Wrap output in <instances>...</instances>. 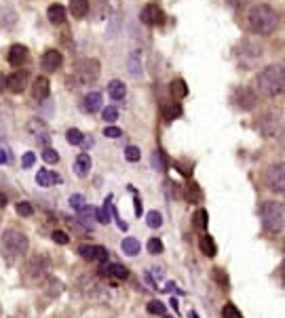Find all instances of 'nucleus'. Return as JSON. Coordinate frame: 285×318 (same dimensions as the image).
Segmentation results:
<instances>
[{"label":"nucleus","mask_w":285,"mask_h":318,"mask_svg":"<svg viewBox=\"0 0 285 318\" xmlns=\"http://www.w3.org/2000/svg\"><path fill=\"white\" fill-rule=\"evenodd\" d=\"M120 249H123V253H125V255H129V257H135V255L139 253V249H141V244H139V240H137V238L129 236V238H125V240H123Z\"/></svg>","instance_id":"22"},{"label":"nucleus","mask_w":285,"mask_h":318,"mask_svg":"<svg viewBox=\"0 0 285 318\" xmlns=\"http://www.w3.org/2000/svg\"><path fill=\"white\" fill-rule=\"evenodd\" d=\"M49 93H51L49 80H47L45 76H38L36 80H34V84H32V95H34V99L43 101V99H47V97H49Z\"/></svg>","instance_id":"11"},{"label":"nucleus","mask_w":285,"mask_h":318,"mask_svg":"<svg viewBox=\"0 0 285 318\" xmlns=\"http://www.w3.org/2000/svg\"><path fill=\"white\" fill-rule=\"evenodd\" d=\"M186 200H188V202H192V205H199V202L203 200V192H201L199 184L190 181V184L186 186Z\"/></svg>","instance_id":"23"},{"label":"nucleus","mask_w":285,"mask_h":318,"mask_svg":"<svg viewBox=\"0 0 285 318\" xmlns=\"http://www.w3.org/2000/svg\"><path fill=\"white\" fill-rule=\"evenodd\" d=\"M17 213L24 215V217H30L34 213V209H32L30 202H19V205H17Z\"/></svg>","instance_id":"39"},{"label":"nucleus","mask_w":285,"mask_h":318,"mask_svg":"<svg viewBox=\"0 0 285 318\" xmlns=\"http://www.w3.org/2000/svg\"><path fill=\"white\" fill-rule=\"evenodd\" d=\"M95 217H97V221H101V223H108V221H110L106 207H104V209H95Z\"/></svg>","instance_id":"43"},{"label":"nucleus","mask_w":285,"mask_h":318,"mask_svg":"<svg viewBox=\"0 0 285 318\" xmlns=\"http://www.w3.org/2000/svg\"><path fill=\"white\" fill-rule=\"evenodd\" d=\"M28 270H30V274H32V276L40 278V276L49 270V259H47L45 255H36V257H32V259H30V266H28Z\"/></svg>","instance_id":"12"},{"label":"nucleus","mask_w":285,"mask_h":318,"mask_svg":"<svg viewBox=\"0 0 285 318\" xmlns=\"http://www.w3.org/2000/svg\"><path fill=\"white\" fill-rule=\"evenodd\" d=\"M146 310H148V314H154V316H165V304L158 302V299H154V302H148Z\"/></svg>","instance_id":"29"},{"label":"nucleus","mask_w":285,"mask_h":318,"mask_svg":"<svg viewBox=\"0 0 285 318\" xmlns=\"http://www.w3.org/2000/svg\"><path fill=\"white\" fill-rule=\"evenodd\" d=\"M47 17H49V21H51V24L59 26V24L66 21V9H64L62 5H51L49 11H47Z\"/></svg>","instance_id":"21"},{"label":"nucleus","mask_w":285,"mask_h":318,"mask_svg":"<svg viewBox=\"0 0 285 318\" xmlns=\"http://www.w3.org/2000/svg\"><path fill=\"white\" fill-rule=\"evenodd\" d=\"M169 89H171L173 99H184V97L188 95V84H186L182 78H180V80H173Z\"/></svg>","instance_id":"26"},{"label":"nucleus","mask_w":285,"mask_h":318,"mask_svg":"<svg viewBox=\"0 0 285 318\" xmlns=\"http://www.w3.org/2000/svg\"><path fill=\"white\" fill-rule=\"evenodd\" d=\"M135 215H137V217L141 215V200H139V198H135Z\"/></svg>","instance_id":"49"},{"label":"nucleus","mask_w":285,"mask_h":318,"mask_svg":"<svg viewBox=\"0 0 285 318\" xmlns=\"http://www.w3.org/2000/svg\"><path fill=\"white\" fill-rule=\"evenodd\" d=\"M83 139H85V135L78 131V129H70L68 133H66V141L70 146H78V144H83Z\"/></svg>","instance_id":"28"},{"label":"nucleus","mask_w":285,"mask_h":318,"mask_svg":"<svg viewBox=\"0 0 285 318\" xmlns=\"http://www.w3.org/2000/svg\"><path fill=\"white\" fill-rule=\"evenodd\" d=\"M247 24H249V30L254 34H258V36H271L279 26V15L271 5L260 3V5H254L249 9Z\"/></svg>","instance_id":"1"},{"label":"nucleus","mask_w":285,"mask_h":318,"mask_svg":"<svg viewBox=\"0 0 285 318\" xmlns=\"http://www.w3.org/2000/svg\"><path fill=\"white\" fill-rule=\"evenodd\" d=\"M85 110L89 112V114H95L99 108H101V95L97 93V91H93V93H87V97H85Z\"/></svg>","instance_id":"20"},{"label":"nucleus","mask_w":285,"mask_h":318,"mask_svg":"<svg viewBox=\"0 0 285 318\" xmlns=\"http://www.w3.org/2000/svg\"><path fill=\"white\" fill-rule=\"evenodd\" d=\"M213 276H216V280L222 285V289H228V276L224 274V270H220V268H216L213 270Z\"/></svg>","instance_id":"41"},{"label":"nucleus","mask_w":285,"mask_h":318,"mask_svg":"<svg viewBox=\"0 0 285 318\" xmlns=\"http://www.w3.org/2000/svg\"><path fill=\"white\" fill-rule=\"evenodd\" d=\"M78 253L83 259H89V261H97V263L108 261V249H104L99 244H83Z\"/></svg>","instance_id":"8"},{"label":"nucleus","mask_w":285,"mask_h":318,"mask_svg":"<svg viewBox=\"0 0 285 318\" xmlns=\"http://www.w3.org/2000/svg\"><path fill=\"white\" fill-rule=\"evenodd\" d=\"M26 82H28V74L26 72H15L7 78V86L13 93H22L26 89Z\"/></svg>","instance_id":"14"},{"label":"nucleus","mask_w":285,"mask_h":318,"mask_svg":"<svg viewBox=\"0 0 285 318\" xmlns=\"http://www.w3.org/2000/svg\"><path fill=\"white\" fill-rule=\"evenodd\" d=\"M129 72H131V76H139L141 74V65L137 63V55L129 57Z\"/></svg>","instance_id":"38"},{"label":"nucleus","mask_w":285,"mask_h":318,"mask_svg":"<svg viewBox=\"0 0 285 318\" xmlns=\"http://www.w3.org/2000/svg\"><path fill=\"white\" fill-rule=\"evenodd\" d=\"M101 116H104L106 122H114V120L118 118V110H116V108H106V110L101 112Z\"/></svg>","instance_id":"40"},{"label":"nucleus","mask_w":285,"mask_h":318,"mask_svg":"<svg viewBox=\"0 0 285 318\" xmlns=\"http://www.w3.org/2000/svg\"><path fill=\"white\" fill-rule=\"evenodd\" d=\"M256 89L264 97H275L285 89V67L283 65H266L256 76Z\"/></svg>","instance_id":"2"},{"label":"nucleus","mask_w":285,"mask_h":318,"mask_svg":"<svg viewBox=\"0 0 285 318\" xmlns=\"http://www.w3.org/2000/svg\"><path fill=\"white\" fill-rule=\"evenodd\" d=\"M125 158H127L129 163H137L139 158H141V152H139V148H135V146H129L127 150H125Z\"/></svg>","instance_id":"36"},{"label":"nucleus","mask_w":285,"mask_h":318,"mask_svg":"<svg viewBox=\"0 0 285 318\" xmlns=\"http://www.w3.org/2000/svg\"><path fill=\"white\" fill-rule=\"evenodd\" d=\"M104 274L108 276V278H114V280H125V278H129V270L120 266V263H108V266H104L101 268Z\"/></svg>","instance_id":"15"},{"label":"nucleus","mask_w":285,"mask_h":318,"mask_svg":"<svg viewBox=\"0 0 285 318\" xmlns=\"http://www.w3.org/2000/svg\"><path fill=\"white\" fill-rule=\"evenodd\" d=\"M28 61V49L24 44H13L9 51V63L11 65H22Z\"/></svg>","instance_id":"13"},{"label":"nucleus","mask_w":285,"mask_h":318,"mask_svg":"<svg viewBox=\"0 0 285 318\" xmlns=\"http://www.w3.org/2000/svg\"><path fill=\"white\" fill-rule=\"evenodd\" d=\"M163 112H165V118H167V120H173V118H177V116L182 114V108H180L177 103H171V105H167Z\"/></svg>","instance_id":"34"},{"label":"nucleus","mask_w":285,"mask_h":318,"mask_svg":"<svg viewBox=\"0 0 285 318\" xmlns=\"http://www.w3.org/2000/svg\"><path fill=\"white\" fill-rule=\"evenodd\" d=\"M146 223H148V228H161L163 225V215L158 213V211H150V213L146 215Z\"/></svg>","instance_id":"32"},{"label":"nucleus","mask_w":285,"mask_h":318,"mask_svg":"<svg viewBox=\"0 0 285 318\" xmlns=\"http://www.w3.org/2000/svg\"><path fill=\"white\" fill-rule=\"evenodd\" d=\"M165 318H169V316H165Z\"/></svg>","instance_id":"52"},{"label":"nucleus","mask_w":285,"mask_h":318,"mask_svg":"<svg viewBox=\"0 0 285 318\" xmlns=\"http://www.w3.org/2000/svg\"><path fill=\"white\" fill-rule=\"evenodd\" d=\"M108 93H110V97H112V99L120 101L125 95H127V86H125L120 80H112V82L108 84Z\"/></svg>","instance_id":"25"},{"label":"nucleus","mask_w":285,"mask_h":318,"mask_svg":"<svg viewBox=\"0 0 285 318\" xmlns=\"http://www.w3.org/2000/svg\"><path fill=\"white\" fill-rule=\"evenodd\" d=\"M199 249H201V253H203L205 257H216V255H218V244H216V240H213L209 234H203V236H201Z\"/></svg>","instance_id":"16"},{"label":"nucleus","mask_w":285,"mask_h":318,"mask_svg":"<svg viewBox=\"0 0 285 318\" xmlns=\"http://www.w3.org/2000/svg\"><path fill=\"white\" fill-rule=\"evenodd\" d=\"M104 135H106V137H110V139H116V137H120V135H123V131H120V129H116V127H108V129L104 131Z\"/></svg>","instance_id":"44"},{"label":"nucleus","mask_w":285,"mask_h":318,"mask_svg":"<svg viewBox=\"0 0 285 318\" xmlns=\"http://www.w3.org/2000/svg\"><path fill=\"white\" fill-rule=\"evenodd\" d=\"M11 318H15V316H11Z\"/></svg>","instance_id":"53"},{"label":"nucleus","mask_w":285,"mask_h":318,"mask_svg":"<svg viewBox=\"0 0 285 318\" xmlns=\"http://www.w3.org/2000/svg\"><path fill=\"white\" fill-rule=\"evenodd\" d=\"M139 19L146 26H161V24H165V11L156 5H146L139 13Z\"/></svg>","instance_id":"7"},{"label":"nucleus","mask_w":285,"mask_h":318,"mask_svg":"<svg viewBox=\"0 0 285 318\" xmlns=\"http://www.w3.org/2000/svg\"><path fill=\"white\" fill-rule=\"evenodd\" d=\"M207 223H209L207 211H205V209H199L197 213L192 215V225L197 228V230H201V232H205V230H207Z\"/></svg>","instance_id":"27"},{"label":"nucleus","mask_w":285,"mask_h":318,"mask_svg":"<svg viewBox=\"0 0 285 318\" xmlns=\"http://www.w3.org/2000/svg\"><path fill=\"white\" fill-rule=\"evenodd\" d=\"M70 11H72L76 19H83L89 13V0H70Z\"/></svg>","instance_id":"24"},{"label":"nucleus","mask_w":285,"mask_h":318,"mask_svg":"<svg viewBox=\"0 0 285 318\" xmlns=\"http://www.w3.org/2000/svg\"><path fill=\"white\" fill-rule=\"evenodd\" d=\"M70 207H72L74 211H85L87 209V202H85V196L83 194H72V196H70Z\"/></svg>","instance_id":"31"},{"label":"nucleus","mask_w":285,"mask_h":318,"mask_svg":"<svg viewBox=\"0 0 285 318\" xmlns=\"http://www.w3.org/2000/svg\"><path fill=\"white\" fill-rule=\"evenodd\" d=\"M74 74H76V82L78 84H89V82H93L97 76H99V63L95 59H83L76 70H74ZM76 84V86H78Z\"/></svg>","instance_id":"6"},{"label":"nucleus","mask_w":285,"mask_h":318,"mask_svg":"<svg viewBox=\"0 0 285 318\" xmlns=\"http://www.w3.org/2000/svg\"><path fill=\"white\" fill-rule=\"evenodd\" d=\"M0 207H7V196L3 192H0Z\"/></svg>","instance_id":"50"},{"label":"nucleus","mask_w":285,"mask_h":318,"mask_svg":"<svg viewBox=\"0 0 285 318\" xmlns=\"http://www.w3.org/2000/svg\"><path fill=\"white\" fill-rule=\"evenodd\" d=\"M89 171H91V158H89V154H78L74 163V173L78 177H87Z\"/></svg>","instance_id":"18"},{"label":"nucleus","mask_w":285,"mask_h":318,"mask_svg":"<svg viewBox=\"0 0 285 318\" xmlns=\"http://www.w3.org/2000/svg\"><path fill=\"white\" fill-rule=\"evenodd\" d=\"M28 236L19 230H7L5 236H3V253L9 257V259H15L28 251Z\"/></svg>","instance_id":"4"},{"label":"nucleus","mask_w":285,"mask_h":318,"mask_svg":"<svg viewBox=\"0 0 285 318\" xmlns=\"http://www.w3.org/2000/svg\"><path fill=\"white\" fill-rule=\"evenodd\" d=\"M233 101H235V105H237L239 110L247 112V110H254L256 108V101L258 99H256V93L252 89H245V86H241V89H237Z\"/></svg>","instance_id":"9"},{"label":"nucleus","mask_w":285,"mask_h":318,"mask_svg":"<svg viewBox=\"0 0 285 318\" xmlns=\"http://www.w3.org/2000/svg\"><path fill=\"white\" fill-rule=\"evenodd\" d=\"M152 167L156 169V171H165V158H163V152H154L152 154Z\"/></svg>","instance_id":"37"},{"label":"nucleus","mask_w":285,"mask_h":318,"mask_svg":"<svg viewBox=\"0 0 285 318\" xmlns=\"http://www.w3.org/2000/svg\"><path fill=\"white\" fill-rule=\"evenodd\" d=\"M43 291H45V295H49L51 299H53V297H59V295L64 293V282L57 280V278H49V280L45 282Z\"/></svg>","instance_id":"19"},{"label":"nucleus","mask_w":285,"mask_h":318,"mask_svg":"<svg viewBox=\"0 0 285 318\" xmlns=\"http://www.w3.org/2000/svg\"><path fill=\"white\" fill-rule=\"evenodd\" d=\"M11 163V154L7 148H0V165H9Z\"/></svg>","instance_id":"45"},{"label":"nucleus","mask_w":285,"mask_h":318,"mask_svg":"<svg viewBox=\"0 0 285 318\" xmlns=\"http://www.w3.org/2000/svg\"><path fill=\"white\" fill-rule=\"evenodd\" d=\"M5 82H7V78H5L3 74H0V86H5Z\"/></svg>","instance_id":"51"},{"label":"nucleus","mask_w":285,"mask_h":318,"mask_svg":"<svg viewBox=\"0 0 285 318\" xmlns=\"http://www.w3.org/2000/svg\"><path fill=\"white\" fill-rule=\"evenodd\" d=\"M165 251V246H163V240L161 238H150L148 240V253L150 255H161Z\"/></svg>","instance_id":"30"},{"label":"nucleus","mask_w":285,"mask_h":318,"mask_svg":"<svg viewBox=\"0 0 285 318\" xmlns=\"http://www.w3.org/2000/svg\"><path fill=\"white\" fill-rule=\"evenodd\" d=\"M34 161H36V156H34L32 152H28V154L24 156V167H26V169H30V167L34 165Z\"/></svg>","instance_id":"46"},{"label":"nucleus","mask_w":285,"mask_h":318,"mask_svg":"<svg viewBox=\"0 0 285 318\" xmlns=\"http://www.w3.org/2000/svg\"><path fill=\"white\" fill-rule=\"evenodd\" d=\"M264 181L269 186V190H273L277 194H285V163H277L266 169Z\"/></svg>","instance_id":"5"},{"label":"nucleus","mask_w":285,"mask_h":318,"mask_svg":"<svg viewBox=\"0 0 285 318\" xmlns=\"http://www.w3.org/2000/svg\"><path fill=\"white\" fill-rule=\"evenodd\" d=\"M110 209H112V213H114V217L118 219V215H116V209H114V207H110ZM118 228H120V230H127V223H125V221H118Z\"/></svg>","instance_id":"48"},{"label":"nucleus","mask_w":285,"mask_h":318,"mask_svg":"<svg viewBox=\"0 0 285 318\" xmlns=\"http://www.w3.org/2000/svg\"><path fill=\"white\" fill-rule=\"evenodd\" d=\"M279 276H281V282L285 285V259L281 261V268H279Z\"/></svg>","instance_id":"47"},{"label":"nucleus","mask_w":285,"mask_h":318,"mask_svg":"<svg viewBox=\"0 0 285 318\" xmlns=\"http://www.w3.org/2000/svg\"><path fill=\"white\" fill-rule=\"evenodd\" d=\"M59 181H62L59 175L51 173L49 169H40V171H38V175H36V184H38L40 188H51L53 184H59Z\"/></svg>","instance_id":"17"},{"label":"nucleus","mask_w":285,"mask_h":318,"mask_svg":"<svg viewBox=\"0 0 285 318\" xmlns=\"http://www.w3.org/2000/svg\"><path fill=\"white\" fill-rule=\"evenodd\" d=\"M51 238L55 240L57 244H68V242H70L68 234H66V232H62V230H55V232H53V236H51Z\"/></svg>","instance_id":"42"},{"label":"nucleus","mask_w":285,"mask_h":318,"mask_svg":"<svg viewBox=\"0 0 285 318\" xmlns=\"http://www.w3.org/2000/svg\"><path fill=\"white\" fill-rule=\"evenodd\" d=\"M43 158H45V163H49V165H55L57 161H59V154L53 150V148H45L43 150Z\"/></svg>","instance_id":"35"},{"label":"nucleus","mask_w":285,"mask_h":318,"mask_svg":"<svg viewBox=\"0 0 285 318\" xmlns=\"http://www.w3.org/2000/svg\"><path fill=\"white\" fill-rule=\"evenodd\" d=\"M62 61H64V57H62V53L59 51H55V49H49L45 55H43V67L47 70V72H55V70L62 65Z\"/></svg>","instance_id":"10"},{"label":"nucleus","mask_w":285,"mask_h":318,"mask_svg":"<svg viewBox=\"0 0 285 318\" xmlns=\"http://www.w3.org/2000/svg\"><path fill=\"white\" fill-rule=\"evenodd\" d=\"M222 318H241V312H239V308L235 304H224Z\"/></svg>","instance_id":"33"},{"label":"nucleus","mask_w":285,"mask_h":318,"mask_svg":"<svg viewBox=\"0 0 285 318\" xmlns=\"http://www.w3.org/2000/svg\"><path fill=\"white\" fill-rule=\"evenodd\" d=\"M262 228L271 234H279L285 228V205L279 200H264L260 205Z\"/></svg>","instance_id":"3"}]
</instances>
